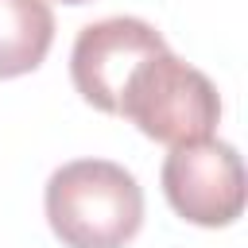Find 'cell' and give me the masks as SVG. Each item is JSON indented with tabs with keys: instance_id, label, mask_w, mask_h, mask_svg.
I'll return each mask as SVG.
<instances>
[{
	"instance_id": "cell-1",
	"label": "cell",
	"mask_w": 248,
	"mask_h": 248,
	"mask_svg": "<svg viewBox=\"0 0 248 248\" xmlns=\"http://www.w3.org/2000/svg\"><path fill=\"white\" fill-rule=\"evenodd\" d=\"M46 221L66 248H124L143 225V190L112 159H74L46 178Z\"/></svg>"
},
{
	"instance_id": "cell-2",
	"label": "cell",
	"mask_w": 248,
	"mask_h": 248,
	"mask_svg": "<svg viewBox=\"0 0 248 248\" xmlns=\"http://www.w3.org/2000/svg\"><path fill=\"white\" fill-rule=\"evenodd\" d=\"M116 116L132 120L155 143L182 147L213 136L221 120V97L198 66L182 62L167 46L132 70Z\"/></svg>"
},
{
	"instance_id": "cell-3",
	"label": "cell",
	"mask_w": 248,
	"mask_h": 248,
	"mask_svg": "<svg viewBox=\"0 0 248 248\" xmlns=\"http://www.w3.org/2000/svg\"><path fill=\"white\" fill-rule=\"evenodd\" d=\"M163 194L170 209L202 229H225L244 213V167L232 143L198 140L170 147L163 163Z\"/></svg>"
},
{
	"instance_id": "cell-4",
	"label": "cell",
	"mask_w": 248,
	"mask_h": 248,
	"mask_svg": "<svg viewBox=\"0 0 248 248\" xmlns=\"http://www.w3.org/2000/svg\"><path fill=\"white\" fill-rule=\"evenodd\" d=\"M167 50V39L140 16H108L78 31L70 50V78L85 105L101 112L120 108V93L132 78V70Z\"/></svg>"
},
{
	"instance_id": "cell-5",
	"label": "cell",
	"mask_w": 248,
	"mask_h": 248,
	"mask_svg": "<svg viewBox=\"0 0 248 248\" xmlns=\"http://www.w3.org/2000/svg\"><path fill=\"white\" fill-rule=\"evenodd\" d=\"M54 43L46 0H0V78H23L43 66Z\"/></svg>"
},
{
	"instance_id": "cell-6",
	"label": "cell",
	"mask_w": 248,
	"mask_h": 248,
	"mask_svg": "<svg viewBox=\"0 0 248 248\" xmlns=\"http://www.w3.org/2000/svg\"><path fill=\"white\" fill-rule=\"evenodd\" d=\"M62 4H89V0H62Z\"/></svg>"
}]
</instances>
